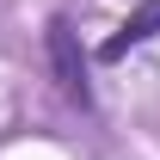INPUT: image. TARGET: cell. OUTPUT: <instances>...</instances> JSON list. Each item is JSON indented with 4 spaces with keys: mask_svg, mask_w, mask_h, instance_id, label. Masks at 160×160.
<instances>
[{
    "mask_svg": "<svg viewBox=\"0 0 160 160\" xmlns=\"http://www.w3.org/2000/svg\"><path fill=\"white\" fill-rule=\"evenodd\" d=\"M148 37H160V0H142L136 12L117 25V37H105V43H99V62H123L136 43H148Z\"/></svg>",
    "mask_w": 160,
    "mask_h": 160,
    "instance_id": "cell-2",
    "label": "cell"
},
{
    "mask_svg": "<svg viewBox=\"0 0 160 160\" xmlns=\"http://www.w3.org/2000/svg\"><path fill=\"white\" fill-rule=\"evenodd\" d=\"M43 43H49V68H56L62 99L86 111V105H92V86H86V56H80L74 25H68V19H49V25H43Z\"/></svg>",
    "mask_w": 160,
    "mask_h": 160,
    "instance_id": "cell-1",
    "label": "cell"
}]
</instances>
